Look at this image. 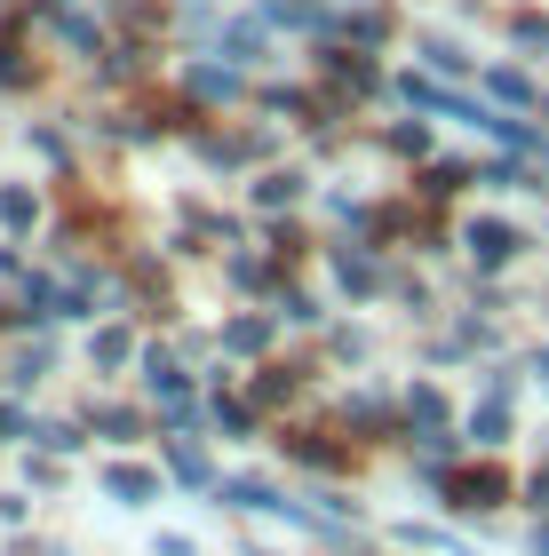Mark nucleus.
Instances as JSON below:
<instances>
[{"label":"nucleus","instance_id":"f257e3e1","mask_svg":"<svg viewBox=\"0 0 549 556\" xmlns=\"http://www.w3.org/2000/svg\"><path fill=\"white\" fill-rule=\"evenodd\" d=\"M470 255H478L486 270L510 263V255H517V231H510V223H470Z\"/></svg>","mask_w":549,"mask_h":556},{"label":"nucleus","instance_id":"f03ea898","mask_svg":"<svg viewBox=\"0 0 549 556\" xmlns=\"http://www.w3.org/2000/svg\"><path fill=\"white\" fill-rule=\"evenodd\" d=\"M407 104L446 112V119H478V128H486V112H478V104H462V96H446V88H431V80H407Z\"/></svg>","mask_w":549,"mask_h":556},{"label":"nucleus","instance_id":"7ed1b4c3","mask_svg":"<svg viewBox=\"0 0 549 556\" xmlns=\"http://www.w3.org/2000/svg\"><path fill=\"white\" fill-rule=\"evenodd\" d=\"M104 493H120V501H152V493H160V477L120 462V469H104Z\"/></svg>","mask_w":549,"mask_h":556},{"label":"nucleus","instance_id":"20e7f679","mask_svg":"<svg viewBox=\"0 0 549 556\" xmlns=\"http://www.w3.org/2000/svg\"><path fill=\"white\" fill-rule=\"evenodd\" d=\"M263 334H271V326H263V318H239V326H232V334H223V350H263Z\"/></svg>","mask_w":549,"mask_h":556},{"label":"nucleus","instance_id":"39448f33","mask_svg":"<svg viewBox=\"0 0 549 556\" xmlns=\"http://www.w3.org/2000/svg\"><path fill=\"white\" fill-rule=\"evenodd\" d=\"M335 270H342V287H359V294L374 287V263L366 255H335Z\"/></svg>","mask_w":549,"mask_h":556},{"label":"nucleus","instance_id":"423d86ee","mask_svg":"<svg viewBox=\"0 0 549 556\" xmlns=\"http://www.w3.org/2000/svg\"><path fill=\"white\" fill-rule=\"evenodd\" d=\"M295 191H303V175H271V184H263V207H279V199H295Z\"/></svg>","mask_w":549,"mask_h":556},{"label":"nucleus","instance_id":"0eeeda50","mask_svg":"<svg viewBox=\"0 0 549 556\" xmlns=\"http://www.w3.org/2000/svg\"><path fill=\"white\" fill-rule=\"evenodd\" d=\"M517 40H526V48H549V24H541V16H517Z\"/></svg>","mask_w":549,"mask_h":556}]
</instances>
